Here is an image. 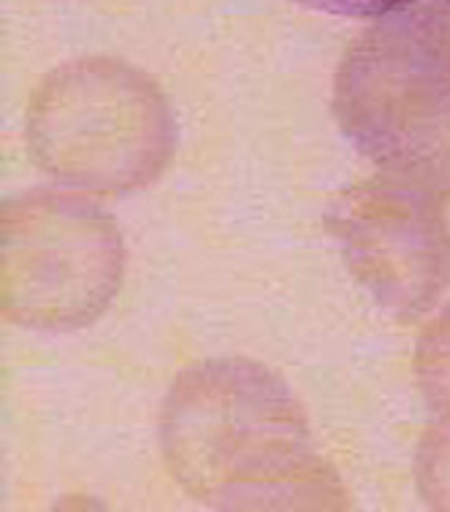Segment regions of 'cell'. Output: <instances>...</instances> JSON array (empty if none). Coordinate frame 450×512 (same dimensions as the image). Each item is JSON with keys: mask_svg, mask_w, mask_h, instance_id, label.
I'll use <instances>...</instances> for the list:
<instances>
[{"mask_svg": "<svg viewBox=\"0 0 450 512\" xmlns=\"http://www.w3.org/2000/svg\"><path fill=\"white\" fill-rule=\"evenodd\" d=\"M171 475L217 510H345L347 491L282 377L244 358L190 366L160 415Z\"/></svg>", "mask_w": 450, "mask_h": 512, "instance_id": "1", "label": "cell"}, {"mask_svg": "<svg viewBox=\"0 0 450 512\" xmlns=\"http://www.w3.org/2000/svg\"><path fill=\"white\" fill-rule=\"evenodd\" d=\"M28 147L49 177L82 193L120 196L150 185L174 152L169 103L120 60L57 68L33 95Z\"/></svg>", "mask_w": 450, "mask_h": 512, "instance_id": "3", "label": "cell"}, {"mask_svg": "<svg viewBox=\"0 0 450 512\" xmlns=\"http://www.w3.org/2000/svg\"><path fill=\"white\" fill-rule=\"evenodd\" d=\"M122 280L117 225L76 193H25L3 206V315L28 328L93 323Z\"/></svg>", "mask_w": 450, "mask_h": 512, "instance_id": "4", "label": "cell"}, {"mask_svg": "<svg viewBox=\"0 0 450 512\" xmlns=\"http://www.w3.org/2000/svg\"><path fill=\"white\" fill-rule=\"evenodd\" d=\"M418 480L423 496L442 510H450V415L426 437L418 458Z\"/></svg>", "mask_w": 450, "mask_h": 512, "instance_id": "7", "label": "cell"}, {"mask_svg": "<svg viewBox=\"0 0 450 512\" xmlns=\"http://www.w3.org/2000/svg\"><path fill=\"white\" fill-rule=\"evenodd\" d=\"M296 3L339 17H385L391 11L413 6L418 0H296Z\"/></svg>", "mask_w": 450, "mask_h": 512, "instance_id": "8", "label": "cell"}, {"mask_svg": "<svg viewBox=\"0 0 450 512\" xmlns=\"http://www.w3.org/2000/svg\"><path fill=\"white\" fill-rule=\"evenodd\" d=\"M334 112L388 177L450 196V0L380 17L347 49Z\"/></svg>", "mask_w": 450, "mask_h": 512, "instance_id": "2", "label": "cell"}, {"mask_svg": "<svg viewBox=\"0 0 450 512\" xmlns=\"http://www.w3.org/2000/svg\"><path fill=\"white\" fill-rule=\"evenodd\" d=\"M415 372L429 404L440 415H450V309L423 334Z\"/></svg>", "mask_w": 450, "mask_h": 512, "instance_id": "6", "label": "cell"}, {"mask_svg": "<svg viewBox=\"0 0 450 512\" xmlns=\"http://www.w3.org/2000/svg\"><path fill=\"white\" fill-rule=\"evenodd\" d=\"M329 231L350 274L396 315L429 309L448 285V228L421 187L394 177L350 187L331 206Z\"/></svg>", "mask_w": 450, "mask_h": 512, "instance_id": "5", "label": "cell"}]
</instances>
